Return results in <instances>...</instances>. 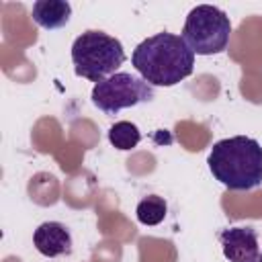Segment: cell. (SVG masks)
<instances>
[{"label":"cell","instance_id":"obj_2","mask_svg":"<svg viewBox=\"0 0 262 262\" xmlns=\"http://www.w3.org/2000/svg\"><path fill=\"white\" fill-rule=\"evenodd\" d=\"M209 170L229 190H252L262 184V145L246 135L217 141L207 158Z\"/></svg>","mask_w":262,"mask_h":262},{"label":"cell","instance_id":"obj_4","mask_svg":"<svg viewBox=\"0 0 262 262\" xmlns=\"http://www.w3.org/2000/svg\"><path fill=\"white\" fill-rule=\"evenodd\" d=\"M231 37L229 16L211 4L194 6L182 27V39L194 55H215L225 51Z\"/></svg>","mask_w":262,"mask_h":262},{"label":"cell","instance_id":"obj_8","mask_svg":"<svg viewBox=\"0 0 262 262\" xmlns=\"http://www.w3.org/2000/svg\"><path fill=\"white\" fill-rule=\"evenodd\" d=\"M31 16L39 27L53 31L70 23L72 6L66 0H37L31 8Z\"/></svg>","mask_w":262,"mask_h":262},{"label":"cell","instance_id":"obj_6","mask_svg":"<svg viewBox=\"0 0 262 262\" xmlns=\"http://www.w3.org/2000/svg\"><path fill=\"white\" fill-rule=\"evenodd\" d=\"M223 256L229 262H258V231L254 227H229L219 233Z\"/></svg>","mask_w":262,"mask_h":262},{"label":"cell","instance_id":"obj_11","mask_svg":"<svg viewBox=\"0 0 262 262\" xmlns=\"http://www.w3.org/2000/svg\"><path fill=\"white\" fill-rule=\"evenodd\" d=\"M258 262H262V254H260V258H258Z\"/></svg>","mask_w":262,"mask_h":262},{"label":"cell","instance_id":"obj_1","mask_svg":"<svg viewBox=\"0 0 262 262\" xmlns=\"http://www.w3.org/2000/svg\"><path fill=\"white\" fill-rule=\"evenodd\" d=\"M131 63L149 86H176L194 70V53L180 35L156 33L131 53Z\"/></svg>","mask_w":262,"mask_h":262},{"label":"cell","instance_id":"obj_9","mask_svg":"<svg viewBox=\"0 0 262 262\" xmlns=\"http://www.w3.org/2000/svg\"><path fill=\"white\" fill-rule=\"evenodd\" d=\"M166 213H168V205L162 196L158 194H149L145 199H141L135 207V215H137V221L143 223V225H158L166 219Z\"/></svg>","mask_w":262,"mask_h":262},{"label":"cell","instance_id":"obj_10","mask_svg":"<svg viewBox=\"0 0 262 262\" xmlns=\"http://www.w3.org/2000/svg\"><path fill=\"white\" fill-rule=\"evenodd\" d=\"M108 141L111 145H115L117 149H133L137 147V143L141 141V131L135 123L131 121H117L111 129H108Z\"/></svg>","mask_w":262,"mask_h":262},{"label":"cell","instance_id":"obj_3","mask_svg":"<svg viewBox=\"0 0 262 262\" xmlns=\"http://www.w3.org/2000/svg\"><path fill=\"white\" fill-rule=\"evenodd\" d=\"M127 59L123 43L104 31H86L72 43L74 72L94 84L117 74Z\"/></svg>","mask_w":262,"mask_h":262},{"label":"cell","instance_id":"obj_7","mask_svg":"<svg viewBox=\"0 0 262 262\" xmlns=\"http://www.w3.org/2000/svg\"><path fill=\"white\" fill-rule=\"evenodd\" d=\"M33 244L45 258L68 256L72 252V233L59 221H45L33 233Z\"/></svg>","mask_w":262,"mask_h":262},{"label":"cell","instance_id":"obj_5","mask_svg":"<svg viewBox=\"0 0 262 262\" xmlns=\"http://www.w3.org/2000/svg\"><path fill=\"white\" fill-rule=\"evenodd\" d=\"M149 100H154V86L129 72H117L92 88V102L104 115H117L121 108Z\"/></svg>","mask_w":262,"mask_h":262}]
</instances>
